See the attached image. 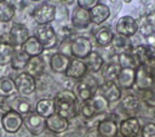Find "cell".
Instances as JSON below:
<instances>
[{
	"label": "cell",
	"instance_id": "603a6c76",
	"mask_svg": "<svg viewBox=\"0 0 155 137\" xmlns=\"http://www.w3.org/2000/svg\"><path fill=\"white\" fill-rule=\"evenodd\" d=\"M35 113L39 114L40 116L47 119L52 114L56 113L54 109V101L52 98H41L36 102L35 105Z\"/></svg>",
	"mask_w": 155,
	"mask_h": 137
},
{
	"label": "cell",
	"instance_id": "7402d4cb",
	"mask_svg": "<svg viewBox=\"0 0 155 137\" xmlns=\"http://www.w3.org/2000/svg\"><path fill=\"white\" fill-rule=\"evenodd\" d=\"M90 16H91V22L94 24H102L105 22L109 16H110V8L105 4H98L96 5L92 10H90Z\"/></svg>",
	"mask_w": 155,
	"mask_h": 137
},
{
	"label": "cell",
	"instance_id": "1f68e13d",
	"mask_svg": "<svg viewBox=\"0 0 155 137\" xmlns=\"http://www.w3.org/2000/svg\"><path fill=\"white\" fill-rule=\"evenodd\" d=\"M113 46H114V50L117 52V55L120 53H125V52H130L132 50V44L130 41V38H126V36H122V35H114V39H113Z\"/></svg>",
	"mask_w": 155,
	"mask_h": 137
},
{
	"label": "cell",
	"instance_id": "f1b7e54d",
	"mask_svg": "<svg viewBox=\"0 0 155 137\" xmlns=\"http://www.w3.org/2000/svg\"><path fill=\"white\" fill-rule=\"evenodd\" d=\"M10 109L17 112L18 114H21V115H23V116L33 112V110H31V104H30L29 99H27V98L23 97V96H22V97H16V98L12 101V103H11V105H10Z\"/></svg>",
	"mask_w": 155,
	"mask_h": 137
},
{
	"label": "cell",
	"instance_id": "d6986e66",
	"mask_svg": "<svg viewBox=\"0 0 155 137\" xmlns=\"http://www.w3.org/2000/svg\"><path fill=\"white\" fill-rule=\"evenodd\" d=\"M71 23L75 28L78 29H84L87 28L92 22H91V16H90V11L84 10L79 6H76L73 11L71 15Z\"/></svg>",
	"mask_w": 155,
	"mask_h": 137
},
{
	"label": "cell",
	"instance_id": "7a4b0ae2",
	"mask_svg": "<svg viewBox=\"0 0 155 137\" xmlns=\"http://www.w3.org/2000/svg\"><path fill=\"white\" fill-rule=\"evenodd\" d=\"M131 55L134 58L137 65H149L155 63V46L149 44L133 46Z\"/></svg>",
	"mask_w": 155,
	"mask_h": 137
},
{
	"label": "cell",
	"instance_id": "b9f144b4",
	"mask_svg": "<svg viewBox=\"0 0 155 137\" xmlns=\"http://www.w3.org/2000/svg\"><path fill=\"white\" fill-rule=\"evenodd\" d=\"M149 68H150V73H151V76H153L154 84H155V63H153V64H149Z\"/></svg>",
	"mask_w": 155,
	"mask_h": 137
},
{
	"label": "cell",
	"instance_id": "f546056e",
	"mask_svg": "<svg viewBox=\"0 0 155 137\" xmlns=\"http://www.w3.org/2000/svg\"><path fill=\"white\" fill-rule=\"evenodd\" d=\"M16 48L10 41H0V65H7L11 63Z\"/></svg>",
	"mask_w": 155,
	"mask_h": 137
},
{
	"label": "cell",
	"instance_id": "7dc6e473",
	"mask_svg": "<svg viewBox=\"0 0 155 137\" xmlns=\"http://www.w3.org/2000/svg\"><path fill=\"white\" fill-rule=\"evenodd\" d=\"M120 137H121V136H120Z\"/></svg>",
	"mask_w": 155,
	"mask_h": 137
},
{
	"label": "cell",
	"instance_id": "3957f363",
	"mask_svg": "<svg viewBox=\"0 0 155 137\" xmlns=\"http://www.w3.org/2000/svg\"><path fill=\"white\" fill-rule=\"evenodd\" d=\"M34 36L39 40V42L42 45L44 50L45 48H53L57 42V34L54 32V29L50 25V24H44V25H38L34 33Z\"/></svg>",
	"mask_w": 155,
	"mask_h": 137
},
{
	"label": "cell",
	"instance_id": "836d02e7",
	"mask_svg": "<svg viewBox=\"0 0 155 137\" xmlns=\"http://www.w3.org/2000/svg\"><path fill=\"white\" fill-rule=\"evenodd\" d=\"M15 16V7L12 4L7 1L0 2V22L7 23L10 22Z\"/></svg>",
	"mask_w": 155,
	"mask_h": 137
},
{
	"label": "cell",
	"instance_id": "30bf717a",
	"mask_svg": "<svg viewBox=\"0 0 155 137\" xmlns=\"http://www.w3.org/2000/svg\"><path fill=\"white\" fill-rule=\"evenodd\" d=\"M134 85L137 86L138 90L144 91L154 86V80L150 73L149 65H138L136 68V81Z\"/></svg>",
	"mask_w": 155,
	"mask_h": 137
},
{
	"label": "cell",
	"instance_id": "74e56055",
	"mask_svg": "<svg viewBox=\"0 0 155 137\" xmlns=\"http://www.w3.org/2000/svg\"><path fill=\"white\" fill-rule=\"evenodd\" d=\"M80 114L85 118V119H87V120H90V119H92L97 113H96V110H94V108H93V105H92V103H91V101H87V102H82V105L80 107Z\"/></svg>",
	"mask_w": 155,
	"mask_h": 137
},
{
	"label": "cell",
	"instance_id": "484cf974",
	"mask_svg": "<svg viewBox=\"0 0 155 137\" xmlns=\"http://www.w3.org/2000/svg\"><path fill=\"white\" fill-rule=\"evenodd\" d=\"M121 70V65L116 61H110L109 63L104 64L102 68V76L104 81H116L117 75Z\"/></svg>",
	"mask_w": 155,
	"mask_h": 137
},
{
	"label": "cell",
	"instance_id": "8d00e7d4",
	"mask_svg": "<svg viewBox=\"0 0 155 137\" xmlns=\"http://www.w3.org/2000/svg\"><path fill=\"white\" fill-rule=\"evenodd\" d=\"M142 99L148 107L155 108V85L148 90L142 91Z\"/></svg>",
	"mask_w": 155,
	"mask_h": 137
},
{
	"label": "cell",
	"instance_id": "9c48e42d",
	"mask_svg": "<svg viewBox=\"0 0 155 137\" xmlns=\"http://www.w3.org/2000/svg\"><path fill=\"white\" fill-rule=\"evenodd\" d=\"M138 32V23L132 16H122L116 23V33L119 35L131 38Z\"/></svg>",
	"mask_w": 155,
	"mask_h": 137
},
{
	"label": "cell",
	"instance_id": "9a60e30c",
	"mask_svg": "<svg viewBox=\"0 0 155 137\" xmlns=\"http://www.w3.org/2000/svg\"><path fill=\"white\" fill-rule=\"evenodd\" d=\"M69 127V120L58 115L57 113L52 114L46 119V129L53 133H63Z\"/></svg>",
	"mask_w": 155,
	"mask_h": 137
},
{
	"label": "cell",
	"instance_id": "5b68a950",
	"mask_svg": "<svg viewBox=\"0 0 155 137\" xmlns=\"http://www.w3.org/2000/svg\"><path fill=\"white\" fill-rule=\"evenodd\" d=\"M23 125L28 130V132L33 136H39L46 130V119L31 112L23 116Z\"/></svg>",
	"mask_w": 155,
	"mask_h": 137
},
{
	"label": "cell",
	"instance_id": "4316f807",
	"mask_svg": "<svg viewBox=\"0 0 155 137\" xmlns=\"http://www.w3.org/2000/svg\"><path fill=\"white\" fill-rule=\"evenodd\" d=\"M17 93L15 79L10 76H2L0 78V97L2 98H8Z\"/></svg>",
	"mask_w": 155,
	"mask_h": 137
},
{
	"label": "cell",
	"instance_id": "44dd1931",
	"mask_svg": "<svg viewBox=\"0 0 155 137\" xmlns=\"http://www.w3.org/2000/svg\"><path fill=\"white\" fill-rule=\"evenodd\" d=\"M97 130H98V132L101 133L102 137H117L119 125L116 124L115 120L105 118L98 124Z\"/></svg>",
	"mask_w": 155,
	"mask_h": 137
},
{
	"label": "cell",
	"instance_id": "ab89813d",
	"mask_svg": "<svg viewBox=\"0 0 155 137\" xmlns=\"http://www.w3.org/2000/svg\"><path fill=\"white\" fill-rule=\"evenodd\" d=\"M98 4H99V0H78V6L87 11L92 10Z\"/></svg>",
	"mask_w": 155,
	"mask_h": 137
},
{
	"label": "cell",
	"instance_id": "f6af8a7d",
	"mask_svg": "<svg viewBox=\"0 0 155 137\" xmlns=\"http://www.w3.org/2000/svg\"><path fill=\"white\" fill-rule=\"evenodd\" d=\"M31 1H34V2H36V1H39V0H31Z\"/></svg>",
	"mask_w": 155,
	"mask_h": 137
},
{
	"label": "cell",
	"instance_id": "d590c367",
	"mask_svg": "<svg viewBox=\"0 0 155 137\" xmlns=\"http://www.w3.org/2000/svg\"><path fill=\"white\" fill-rule=\"evenodd\" d=\"M117 62L121 65V68H133V69H136L138 67L134 58L131 55V51L117 55Z\"/></svg>",
	"mask_w": 155,
	"mask_h": 137
},
{
	"label": "cell",
	"instance_id": "7bdbcfd3",
	"mask_svg": "<svg viewBox=\"0 0 155 137\" xmlns=\"http://www.w3.org/2000/svg\"><path fill=\"white\" fill-rule=\"evenodd\" d=\"M122 1H124V2H126V4H130L132 0H122Z\"/></svg>",
	"mask_w": 155,
	"mask_h": 137
},
{
	"label": "cell",
	"instance_id": "ac0fdd59",
	"mask_svg": "<svg viewBox=\"0 0 155 137\" xmlns=\"http://www.w3.org/2000/svg\"><path fill=\"white\" fill-rule=\"evenodd\" d=\"M71 58L68 55H64L62 52L53 53L50 58V68L54 73H65L69 64H70Z\"/></svg>",
	"mask_w": 155,
	"mask_h": 137
},
{
	"label": "cell",
	"instance_id": "d6a6232c",
	"mask_svg": "<svg viewBox=\"0 0 155 137\" xmlns=\"http://www.w3.org/2000/svg\"><path fill=\"white\" fill-rule=\"evenodd\" d=\"M29 58L30 57L19 48V51H15L13 57H12L10 64H11L12 69H15V70H24Z\"/></svg>",
	"mask_w": 155,
	"mask_h": 137
},
{
	"label": "cell",
	"instance_id": "cb8c5ba5",
	"mask_svg": "<svg viewBox=\"0 0 155 137\" xmlns=\"http://www.w3.org/2000/svg\"><path fill=\"white\" fill-rule=\"evenodd\" d=\"M21 50L23 52H25L29 57H38L41 56V53L44 52V47L39 42V40L35 36H29V39L22 45Z\"/></svg>",
	"mask_w": 155,
	"mask_h": 137
},
{
	"label": "cell",
	"instance_id": "60d3db41",
	"mask_svg": "<svg viewBox=\"0 0 155 137\" xmlns=\"http://www.w3.org/2000/svg\"><path fill=\"white\" fill-rule=\"evenodd\" d=\"M85 137H102V136H101V133L98 132L97 127H93V129H88V130H87Z\"/></svg>",
	"mask_w": 155,
	"mask_h": 137
},
{
	"label": "cell",
	"instance_id": "e0dca14e",
	"mask_svg": "<svg viewBox=\"0 0 155 137\" xmlns=\"http://www.w3.org/2000/svg\"><path fill=\"white\" fill-rule=\"evenodd\" d=\"M134 81H136V69H133V68H121L115 82L119 85L120 89L130 90L134 86Z\"/></svg>",
	"mask_w": 155,
	"mask_h": 137
},
{
	"label": "cell",
	"instance_id": "ee69618b",
	"mask_svg": "<svg viewBox=\"0 0 155 137\" xmlns=\"http://www.w3.org/2000/svg\"><path fill=\"white\" fill-rule=\"evenodd\" d=\"M0 137H2V132H1V130H0Z\"/></svg>",
	"mask_w": 155,
	"mask_h": 137
},
{
	"label": "cell",
	"instance_id": "4fadbf2b",
	"mask_svg": "<svg viewBox=\"0 0 155 137\" xmlns=\"http://www.w3.org/2000/svg\"><path fill=\"white\" fill-rule=\"evenodd\" d=\"M97 86L96 82H91L88 80H85V79H81L78 81V84L75 85V95L79 99H81L82 102H87L90 101L93 96H94V87Z\"/></svg>",
	"mask_w": 155,
	"mask_h": 137
},
{
	"label": "cell",
	"instance_id": "6da1fadb",
	"mask_svg": "<svg viewBox=\"0 0 155 137\" xmlns=\"http://www.w3.org/2000/svg\"><path fill=\"white\" fill-rule=\"evenodd\" d=\"M53 101H54V109L58 115L68 120L76 116L78 97L75 92H73L71 90H62L54 96Z\"/></svg>",
	"mask_w": 155,
	"mask_h": 137
},
{
	"label": "cell",
	"instance_id": "8992f818",
	"mask_svg": "<svg viewBox=\"0 0 155 137\" xmlns=\"http://www.w3.org/2000/svg\"><path fill=\"white\" fill-rule=\"evenodd\" d=\"M1 126L7 133H16L23 126V115L8 109L1 116Z\"/></svg>",
	"mask_w": 155,
	"mask_h": 137
},
{
	"label": "cell",
	"instance_id": "d4e9b609",
	"mask_svg": "<svg viewBox=\"0 0 155 137\" xmlns=\"http://www.w3.org/2000/svg\"><path fill=\"white\" fill-rule=\"evenodd\" d=\"M84 62L86 64L87 72H91V73H97V72L102 70V68L104 65V59L97 51H92L84 59Z\"/></svg>",
	"mask_w": 155,
	"mask_h": 137
},
{
	"label": "cell",
	"instance_id": "52a82bcc",
	"mask_svg": "<svg viewBox=\"0 0 155 137\" xmlns=\"http://www.w3.org/2000/svg\"><path fill=\"white\" fill-rule=\"evenodd\" d=\"M33 18L38 25L50 24L56 18V6L48 2H45L36 7L33 12Z\"/></svg>",
	"mask_w": 155,
	"mask_h": 137
},
{
	"label": "cell",
	"instance_id": "277c9868",
	"mask_svg": "<svg viewBox=\"0 0 155 137\" xmlns=\"http://www.w3.org/2000/svg\"><path fill=\"white\" fill-rule=\"evenodd\" d=\"M92 52V44L86 36H76L70 41V55L76 59H85Z\"/></svg>",
	"mask_w": 155,
	"mask_h": 137
},
{
	"label": "cell",
	"instance_id": "f35d334b",
	"mask_svg": "<svg viewBox=\"0 0 155 137\" xmlns=\"http://www.w3.org/2000/svg\"><path fill=\"white\" fill-rule=\"evenodd\" d=\"M142 137H155V124L148 122L140 129Z\"/></svg>",
	"mask_w": 155,
	"mask_h": 137
},
{
	"label": "cell",
	"instance_id": "5bb4252c",
	"mask_svg": "<svg viewBox=\"0 0 155 137\" xmlns=\"http://www.w3.org/2000/svg\"><path fill=\"white\" fill-rule=\"evenodd\" d=\"M99 93L109 102H116L121 98V89L115 81H104V84L99 87Z\"/></svg>",
	"mask_w": 155,
	"mask_h": 137
},
{
	"label": "cell",
	"instance_id": "7c38bea8",
	"mask_svg": "<svg viewBox=\"0 0 155 137\" xmlns=\"http://www.w3.org/2000/svg\"><path fill=\"white\" fill-rule=\"evenodd\" d=\"M140 132V124L136 116L124 119L119 125V133L121 137H137Z\"/></svg>",
	"mask_w": 155,
	"mask_h": 137
},
{
	"label": "cell",
	"instance_id": "e575fe53",
	"mask_svg": "<svg viewBox=\"0 0 155 137\" xmlns=\"http://www.w3.org/2000/svg\"><path fill=\"white\" fill-rule=\"evenodd\" d=\"M90 101H91V103H92V105H93V108H94L97 114L104 113L109 107V102L101 93H94V96Z\"/></svg>",
	"mask_w": 155,
	"mask_h": 137
},
{
	"label": "cell",
	"instance_id": "bcb514c9",
	"mask_svg": "<svg viewBox=\"0 0 155 137\" xmlns=\"http://www.w3.org/2000/svg\"><path fill=\"white\" fill-rule=\"evenodd\" d=\"M2 1H6V0H0V2H2Z\"/></svg>",
	"mask_w": 155,
	"mask_h": 137
},
{
	"label": "cell",
	"instance_id": "4dcf8cb0",
	"mask_svg": "<svg viewBox=\"0 0 155 137\" xmlns=\"http://www.w3.org/2000/svg\"><path fill=\"white\" fill-rule=\"evenodd\" d=\"M139 98L136 95H127L121 99V108L127 114H133L139 109Z\"/></svg>",
	"mask_w": 155,
	"mask_h": 137
},
{
	"label": "cell",
	"instance_id": "2e32d148",
	"mask_svg": "<svg viewBox=\"0 0 155 137\" xmlns=\"http://www.w3.org/2000/svg\"><path fill=\"white\" fill-rule=\"evenodd\" d=\"M64 74L68 78H71V79H75V80L84 79L87 74V68H86L85 62L82 59L73 58L70 61V64H69V67H68V69Z\"/></svg>",
	"mask_w": 155,
	"mask_h": 137
},
{
	"label": "cell",
	"instance_id": "8fae6325",
	"mask_svg": "<svg viewBox=\"0 0 155 137\" xmlns=\"http://www.w3.org/2000/svg\"><path fill=\"white\" fill-rule=\"evenodd\" d=\"M8 36H10V42L16 47H22V45L29 39V30L28 28L24 25V24H21V23H15L12 24L11 29H10V33H8Z\"/></svg>",
	"mask_w": 155,
	"mask_h": 137
},
{
	"label": "cell",
	"instance_id": "ffe728a7",
	"mask_svg": "<svg viewBox=\"0 0 155 137\" xmlns=\"http://www.w3.org/2000/svg\"><path fill=\"white\" fill-rule=\"evenodd\" d=\"M44 70H45V61L41 56L30 57L25 65V69H24V72L28 73L29 75H31L34 79L41 76Z\"/></svg>",
	"mask_w": 155,
	"mask_h": 137
},
{
	"label": "cell",
	"instance_id": "83f0119b",
	"mask_svg": "<svg viewBox=\"0 0 155 137\" xmlns=\"http://www.w3.org/2000/svg\"><path fill=\"white\" fill-rule=\"evenodd\" d=\"M94 39L96 42L102 46V47H107L109 45H111L113 39H114V33L111 32L110 28L108 27H102L99 28L96 33H94Z\"/></svg>",
	"mask_w": 155,
	"mask_h": 137
},
{
	"label": "cell",
	"instance_id": "ba28073f",
	"mask_svg": "<svg viewBox=\"0 0 155 137\" xmlns=\"http://www.w3.org/2000/svg\"><path fill=\"white\" fill-rule=\"evenodd\" d=\"M15 84H16L17 92L21 96H23V97L34 93V91L36 89V81H35V79L31 75H29L28 73H25V72H21L16 76Z\"/></svg>",
	"mask_w": 155,
	"mask_h": 137
}]
</instances>
